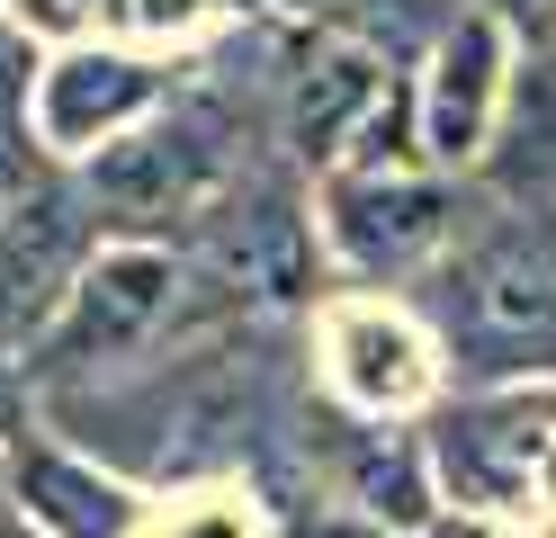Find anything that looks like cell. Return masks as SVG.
I'll return each instance as SVG.
<instances>
[{"instance_id": "obj_1", "label": "cell", "mask_w": 556, "mask_h": 538, "mask_svg": "<svg viewBox=\"0 0 556 538\" xmlns=\"http://www.w3.org/2000/svg\"><path fill=\"white\" fill-rule=\"evenodd\" d=\"M198 287H216V278L170 261L162 242L90 251V270L73 278V297L54 305V323L27 350V386H73V377H99V368H135L144 350H162L180 333L189 305H206Z\"/></svg>"}, {"instance_id": "obj_2", "label": "cell", "mask_w": 556, "mask_h": 538, "mask_svg": "<svg viewBox=\"0 0 556 538\" xmlns=\"http://www.w3.org/2000/svg\"><path fill=\"white\" fill-rule=\"evenodd\" d=\"M90 270V215L63 179L27 171L0 198V341H37L54 305L73 297V278Z\"/></svg>"}, {"instance_id": "obj_3", "label": "cell", "mask_w": 556, "mask_h": 538, "mask_svg": "<svg viewBox=\"0 0 556 538\" xmlns=\"http://www.w3.org/2000/svg\"><path fill=\"white\" fill-rule=\"evenodd\" d=\"M225 189V143L206 117H162L144 135L109 143L90 162V207L109 225H162V215H206V198Z\"/></svg>"}, {"instance_id": "obj_4", "label": "cell", "mask_w": 556, "mask_h": 538, "mask_svg": "<svg viewBox=\"0 0 556 538\" xmlns=\"http://www.w3.org/2000/svg\"><path fill=\"white\" fill-rule=\"evenodd\" d=\"M324 234L351 270H413L448 242V189L431 171H332Z\"/></svg>"}, {"instance_id": "obj_5", "label": "cell", "mask_w": 556, "mask_h": 538, "mask_svg": "<svg viewBox=\"0 0 556 538\" xmlns=\"http://www.w3.org/2000/svg\"><path fill=\"white\" fill-rule=\"evenodd\" d=\"M511 90V36L494 10H467L431 36V72H422V153L431 162H476L494 135V108Z\"/></svg>"}, {"instance_id": "obj_6", "label": "cell", "mask_w": 556, "mask_h": 538, "mask_svg": "<svg viewBox=\"0 0 556 538\" xmlns=\"http://www.w3.org/2000/svg\"><path fill=\"white\" fill-rule=\"evenodd\" d=\"M216 215H206V234H198V261L206 278L225 287V297H296L305 270H315V234H305V215L288 189H225L206 198Z\"/></svg>"}, {"instance_id": "obj_7", "label": "cell", "mask_w": 556, "mask_h": 538, "mask_svg": "<svg viewBox=\"0 0 556 538\" xmlns=\"http://www.w3.org/2000/svg\"><path fill=\"white\" fill-rule=\"evenodd\" d=\"M395 72L377 63V46L359 36H332V46H305L288 72V99H278V135H288L296 162H341L351 135L368 126V108L387 99Z\"/></svg>"}, {"instance_id": "obj_8", "label": "cell", "mask_w": 556, "mask_h": 538, "mask_svg": "<svg viewBox=\"0 0 556 538\" xmlns=\"http://www.w3.org/2000/svg\"><path fill=\"white\" fill-rule=\"evenodd\" d=\"M467 323L476 333H503V341H556V234L530 225V215H511L503 234H484L467 251Z\"/></svg>"}, {"instance_id": "obj_9", "label": "cell", "mask_w": 556, "mask_h": 538, "mask_svg": "<svg viewBox=\"0 0 556 538\" xmlns=\"http://www.w3.org/2000/svg\"><path fill=\"white\" fill-rule=\"evenodd\" d=\"M153 63H135L117 46H73L63 63L37 72V135L54 153H81V143H109L117 126H135L153 108Z\"/></svg>"}, {"instance_id": "obj_10", "label": "cell", "mask_w": 556, "mask_h": 538, "mask_svg": "<svg viewBox=\"0 0 556 538\" xmlns=\"http://www.w3.org/2000/svg\"><path fill=\"white\" fill-rule=\"evenodd\" d=\"M18 502H27V521H46L54 538H117L126 529V493L99 485L90 466L54 458V449H27L18 458Z\"/></svg>"}, {"instance_id": "obj_11", "label": "cell", "mask_w": 556, "mask_h": 538, "mask_svg": "<svg viewBox=\"0 0 556 538\" xmlns=\"http://www.w3.org/2000/svg\"><path fill=\"white\" fill-rule=\"evenodd\" d=\"M351 493L368 502V512H395L404 529H413V521H431V485H422V466H413L404 449H359Z\"/></svg>"}, {"instance_id": "obj_12", "label": "cell", "mask_w": 556, "mask_h": 538, "mask_svg": "<svg viewBox=\"0 0 556 538\" xmlns=\"http://www.w3.org/2000/svg\"><path fill=\"white\" fill-rule=\"evenodd\" d=\"M27 82H37V54H27V18L0 0V126L27 117Z\"/></svg>"}, {"instance_id": "obj_13", "label": "cell", "mask_w": 556, "mask_h": 538, "mask_svg": "<svg viewBox=\"0 0 556 538\" xmlns=\"http://www.w3.org/2000/svg\"><path fill=\"white\" fill-rule=\"evenodd\" d=\"M18 430H27V368L0 341V440H18Z\"/></svg>"}, {"instance_id": "obj_14", "label": "cell", "mask_w": 556, "mask_h": 538, "mask_svg": "<svg viewBox=\"0 0 556 538\" xmlns=\"http://www.w3.org/2000/svg\"><path fill=\"white\" fill-rule=\"evenodd\" d=\"M10 10H18L27 27H81V18L99 10V0H10Z\"/></svg>"}, {"instance_id": "obj_15", "label": "cell", "mask_w": 556, "mask_h": 538, "mask_svg": "<svg viewBox=\"0 0 556 538\" xmlns=\"http://www.w3.org/2000/svg\"><path fill=\"white\" fill-rule=\"evenodd\" d=\"M494 18H556V0H484Z\"/></svg>"}, {"instance_id": "obj_16", "label": "cell", "mask_w": 556, "mask_h": 538, "mask_svg": "<svg viewBox=\"0 0 556 538\" xmlns=\"http://www.w3.org/2000/svg\"><path fill=\"white\" fill-rule=\"evenodd\" d=\"M341 538H368V529H341Z\"/></svg>"}]
</instances>
